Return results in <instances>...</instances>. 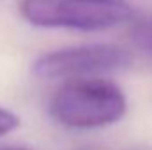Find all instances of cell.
<instances>
[{"mask_svg": "<svg viewBox=\"0 0 152 150\" xmlns=\"http://www.w3.org/2000/svg\"><path fill=\"white\" fill-rule=\"evenodd\" d=\"M48 111L57 124L69 129H101L124 118L127 99L106 78L69 79L51 95Z\"/></svg>", "mask_w": 152, "mask_h": 150, "instance_id": "1", "label": "cell"}, {"mask_svg": "<svg viewBox=\"0 0 152 150\" xmlns=\"http://www.w3.org/2000/svg\"><path fill=\"white\" fill-rule=\"evenodd\" d=\"M20 14L41 28L106 30L127 21L133 14L122 0H20Z\"/></svg>", "mask_w": 152, "mask_h": 150, "instance_id": "2", "label": "cell"}, {"mask_svg": "<svg viewBox=\"0 0 152 150\" xmlns=\"http://www.w3.org/2000/svg\"><path fill=\"white\" fill-rule=\"evenodd\" d=\"M133 57L127 50L113 44H85L42 53L32 64V73L39 79H83L103 78L124 71Z\"/></svg>", "mask_w": 152, "mask_h": 150, "instance_id": "3", "label": "cell"}, {"mask_svg": "<svg viewBox=\"0 0 152 150\" xmlns=\"http://www.w3.org/2000/svg\"><path fill=\"white\" fill-rule=\"evenodd\" d=\"M18 125H20V118L14 113L5 108H0V138L12 133Z\"/></svg>", "mask_w": 152, "mask_h": 150, "instance_id": "4", "label": "cell"}, {"mask_svg": "<svg viewBox=\"0 0 152 150\" xmlns=\"http://www.w3.org/2000/svg\"><path fill=\"white\" fill-rule=\"evenodd\" d=\"M143 37H145V42H147V46L151 48V51H152V27L145 32V36H143Z\"/></svg>", "mask_w": 152, "mask_h": 150, "instance_id": "5", "label": "cell"}, {"mask_svg": "<svg viewBox=\"0 0 152 150\" xmlns=\"http://www.w3.org/2000/svg\"><path fill=\"white\" fill-rule=\"evenodd\" d=\"M0 150H30L28 147H16V145H11V147H0Z\"/></svg>", "mask_w": 152, "mask_h": 150, "instance_id": "6", "label": "cell"}]
</instances>
